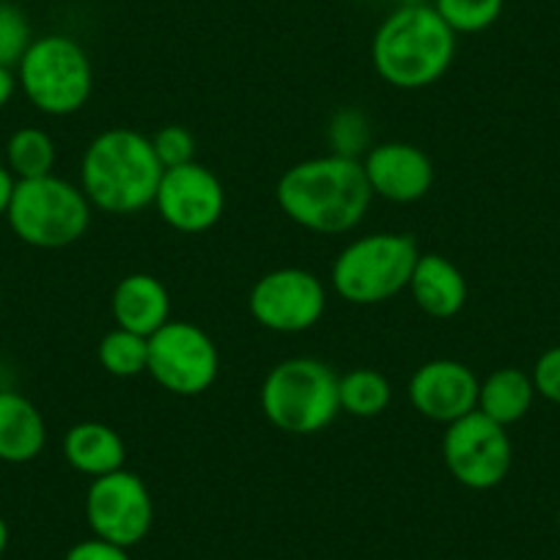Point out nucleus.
Segmentation results:
<instances>
[{
    "label": "nucleus",
    "mask_w": 560,
    "mask_h": 560,
    "mask_svg": "<svg viewBox=\"0 0 560 560\" xmlns=\"http://www.w3.org/2000/svg\"><path fill=\"white\" fill-rule=\"evenodd\" d=\"M278 207L314 234H349L369 214L374 192L360 160L325 154L294 163L275 187Z\"/></svg>",
    "instance_id": "obj_1"
},
{
    "label": "nucleus",
    "mask_w": 560,
    "mask_h": 560,
    "mask_svg": "<svg viewBox=\"0 0 560 560\" xmlns=\"http://www.w3.org/2000/svg\"><path fill=\"white\" fill-rule=\"evenodd\" d=\"M165 168L152 138L138 129L113 127L96 135L80 163V190L107 214H135L154 207Z\"/></svg>",
    "instance_id": "obj_2"
},
{
    "label": "nucleus",
    "mask_w": 560,
    "mask_h": 560,
    "mask_svg": "<svg viewBox=\"0 0 560 560\" xmlns=\"http://www.w3.org/2000/svg\"><path fill=\"white\" fill-rule=\"evenodd\" d=\"M456 34L429 3L398 7L376 28L371 61L387 85L401 91L429 89L451 69Z\"/></svg>",
    "instance_id": "obj_3"
},
{
    "label": "nucleus",
    "mask_w": 560,
    "mask_h": 560,
    "mask_svg": "<svg viewBox=\"0 0 560 560\" xmlns=\"http://www.w3.org/2000/svg\"><path fill=\"white\" fill-rule=\"evenodd\" d=\"M258 401L278 432L298 438L322 432L341 412L336 371L316 358H289L272 365Z\"/></svg>",
    "instance_id": "obj_4"
},
{
    "label": "nucleus",
    "mask_w": 560,
    "mask_h": 560,
    "mask_svg": "<svg viewBox=\"0 0 560 560\" xmlns=\"http://www.w3.org/2000/svg\"><path fill=\"white\" fill-rule=\"evenodd\" d=\"M418 258V242L409 234L380 231L360 236L349 242L332 261V289L352 305L385 303L409 287Z\"/></svg>",
    "instance_id": "obj_5"
},
{
    "label": "nucleus",
    "mask_w": 560,
    "mask_h": 560,
    "mask_svg": "<svg viewBox=\"0 0 560 560\" xmlns=\"http://www.w3.org/2000/svg\"><path fill=\"white\" fill-rule=\"evenodd\" d=\"M14 72L25 100L45 116L63 118L83 110L94 91L89 52L63 34H47L31 42Z\"/></svg>",
    "instance_id": "obj_6"
},
{
    "label": "nucleus",
    "mask_w": 560,
    "mask_h": 560,
    "mask_svg": "<svg viewBox=\"0 0 560 560\" xmlns=\"http://www.w3.org/2000/svg\"><path fill=\"white\" fill-rule=\"evenodd\" d=\"M9 229L20 242L39 250H61L85 236L91 225V201L80 185L61 176L18 182L9 203Z\"/></svg>",
    "instance_id": "obj_7"
},
{
    "label": "nucleus",
    "mask_w": 560,
    "mask_h": 560,
    "mask_svg": "<svg viewBox=\"0 0 560 560\" xmlns=\"http://www.w3.org/2000/svg\"><path fill=\"white\" fill-rule=\"evenodd\" d=\"M147 374L174 396H201L218 380L220 352L207 330L171 319L149 338Z\"/></svg>",
    "instance_id": "obj_8"
},
{
    "label": "nucleus",
    "mask_w": 560,
    "mask_h": 560,
    "mask_svg": "<svg viewBox=\"0 0 560 560\" xmlns=\"http://www.w3.org/2000/svg\"><path fill=\"white\" fill-rule=\"evenodd\" d=\"M443 459L456 483L487 492V489L500 487L509 476L514 445L505 427L476 409L445 427Z\"/></svg>",
    "instance_id": "obj_9"
},
{
    "label": "nucleus",
    "mask_w": 560,
    "mask_h": 560,
    "mask_svg": "<svg viewBox=\"0 0 560 560\" xmlns=\"http://www.w3.org/2000/svg\"><path fill=\"white\" fill-rule=\"evenodd\" d=\"M327 292L319 275L303 267H280L261 275L247 294V311L264 330L305 332L325 316Z\"/></svg>",
    "instance_id": "obj_10"
},
{
    "label": "nucleus",
    "mask_w": 560,
    "mask_h": 560,
    "mask_svg": "<svg viewBox=\"0 0 560 560\" xmlns=\"http://www.w3.org/2000/svg\"><path fill=\"white\" fill-rule=\"evenodd\" d=\"M85 520L96 538L135 547L154 525V500L143 478L129 470L94 478L85 492Z\"/></svg>",
    "instance_id": "obj_11"
},
{
    "label": "nucleus",
    "mask_w": 560,
    "mask_h": 560,
    "mask_svg": "<svg viewBox=\"0 0 560 560\" xmlns=\"http://www.w3.org/2000/svg\"><path fill=\"white\" fill-rule=\"evenodd\" d=\"M154 209L179 234H203L225 212L223 182L201 163L168 168L160 179Z\"/></svg>",
    "instance_id": "obj_12"
},
{
    "label": "nucleus",
    "mask_w": 560,
    "mask_h": 560,
    "mask_svg": "<svg viewBox=\"0 0 560 560\" xmlns=\"http://www.w3.org/2000/svg\"><path fill=\"white\" fill-rule=\"evenodd\" d=\"M481 380L470 365L451 358L429 360L420 365L409 380V401L427 420L434 423H454L478 409Z\"/></svg>",
    "instance_id": "obj_13"
},
{
    "label": "nucleus",
    "mask_w": 560,
    "mask_h": 560,
    "mask_svg": "<svg viewBox=\"0 0 560 560\" xmlns=\"http://www.w3.org/2000/svg\"><path fill=\"white\" fill-rule=\"evenodd\" d=\"M371 192L393 203H415L427 196L434 185V163L423 149L390 140L371 147L363 160Z\"/></svg>",
    "instance_id": "obj_14"
},
{
    "label": "nucleus",
    "mask_w": 560,
    "mask_h": 560,
    "mask_svg": "<svg viewBox=\"0 0 560 560\" xmlns=\"http://www.w3.org/2000/svg\"><path fill=\"white\" fill-rule=\"evenodd\" d=\"M110 314L116 327L152 338L171 322V294L160 278L149 272L124 275L113 289Z\"/></svg>",
    "instance_id": "obj_15"
},
{
    "label": "nucleus",
    "mask_w": 560,
    "mask_h": 560,
    "mask_svg": "<svg viewBox=\"0 0 560 560\" xmlns=\"http://www.w3.org/2000/svg\"><path fill=\"white\" fill-rule=\"evenodd\" d=\"M407 289L415 305L432 319H454L467 303L465 275L440 253H420Z\"/></svg>",
    "instance_id": "obj_16"
},
{
    "label": "nucleus",
    "mask_w": 560,
    "mask_h": 560,
    "mask_svg": "<svg viewBox=\"0 0 560 560\" xmlns=\"http://www.w3.org/2000/svg\"><path fill=\"white\" fill-rule=\"evenodd\" d=\"M47 423L28 396L18 390H0V462L28 465L45 451Z\"/></svg>",
    "instance_id": "obj_17"
},
{
    "label": "nucleus",
    "mask_w": 560,
    "mask_h": 560,
    "mask_svg": "<svg viewBox=\"0 0 560 560\" xmlns=\"http://www.w3.org/2000/svg\"><path fill=\"white\" fill-rule=\"evenodd\" d=\"M63 459L69 462L72 470L94 481V478L124 470L127 445H124L121 434L113 427H107V423L83 420V423H74L63 434Z\"/></svg>",
    "instance_id": "obj_18"
},
{
    "label": "nucleus",
    "mask_w": 560,
    "mask_h": 560,
    "mask_svg": "<svg viewBox=\"0 0 560 560\" xmlns=\"http://www.w3.org/2000/svg\"><path fill=\"white\" fill-rule=\"evenodd\" d=\"M533 401H536V387H533L530 374L514 365L492 371L478 390V412L505 429L520 423L530 412Z\"/></svg>",
    "instance_id": "obj_19"
},
{
    "label": "nucleus",
    "mask_w": 560,
    "mask_h": 560,
    "mask_svg": "<svg viewBox=\"0 0 560 560\" xmlns=\"http://www.w3.org/2000/svg\"><path fill=\"white\" fill-rule=\"evenodd\" d=\"M338 401L352 418H380L393 401V387L382 371L352 369L338 376Z\"/></svg>",
    "instance_id": "obj_20"
},
{
    "label": "nucleus",
    "mask_w": 560,
    "mask_h": 560,
    "mask_svg": "<svg viewBox=\"0 0 560 560\" xmlns=\"http://www.w3.org/2000/svg\"><path fill=\"white\" fill-rule=\"evenodd\" d=\"M56 143L39 127H20L7 140V168L18 182L50 176L56 168Z\"/></svg>",
    "instance_id": "obj_21"
},
{
    "label": "nucleus",
    "mask_w": 560,
    "mask_h": 560,
    "mask_svg": "<svg viewBox=\"0 0 560 560\" xmlns=\"http://www.w3.org/2000/svg\"><path fill=\"white\" fill-rule=\"evenodd\" d=\"M96 358H100V365L110 376L132 380V376L147 374L149 369V338L113 327L110 332L102 336L100 347H96Z\"/></svg>",
    "instance_id": "obj_22"
},
{
    "label": "nucleus",
    "mask_w": 560,
    "mask_h": 560,
    "mask_svg": "<svg viewBox=\"0 0 560 560\" xmlns=\"http://www.w3.org/2000/svg\"><path fill=\"white\" fill-rule=\"evenodd\" d=\"M327 140H330L332 152L338 158L363 160L371 149V121L358 107H341L330 118L327 127Z\"/></svg>",
    "instance_id": "obj_23"
},
{
    "label": "nucleus",
    "mask_w": 560,
    "mask_h": 560,
    "mask_svg": "<svg viewBox=\"0 0 560 560\" xmlns=\"http://www.w3.org/2000/svg\"><path fill=\"white\" fill-rule=\"evenodd\" d=\"M505 0H434L440 18L454 34H481L503 14Z\"/></svg>",
    "instance_id": "obj_24"
},
{
    "label": "nucleus",
    "mask_w": 560,
    "mask_h": 560,
    "mask_svg": "<svg viewBox=\"0 0 560 560\" xmlns=\"http://www.w3.org/2000/svg\"><path fill=\"white\" fill-rule=\"evenodd\" d=\"M31 42L34 34L23 9L12 0H0V67L18 69Z\"/></svg>",
    "instance_id": "obj_25"
},
{
    "label": "nucleus",
    "mask_w": 560,
    "mask_h": 560,
    "mask_svg": "<svg viewBox=\"0 0 560 560\" xmlns=\"http://www.w3.org/2000/svg\"><path fill=\"white\" fill-rule=\"evenodd\" d=\"M152 147L163 168H179V165L196 163V135L182 124H168L152 135Z\"/></svg>",
    "instance_id": "obj_26"
},
{
    "label": "nucleus",
    "mask_w": 560,
    "mask_h": 560,
    "mask_svg": "<svg viewBox=\"0 0 560 560\" xmlns=\"http://www.w3.org/2000/svg\"><path fill=\"white\" fill-rule=\"evenodd\" d=\"M530 380L533 387H536V396L560 404V343L538 354L536 365L530 371Z\"/></svg>",
    "instance_id": "obj_27"
},
{
    "label": "nucleus",
    "mask_w": 560,
    "mask_h": 560,
    "mask_svg": "<svg viewBox=\"0 0 560 560\" xmlns=\"http://www.w3.org/2000/svg\"><path fill=\"white\" fill-rule=\"evenodd\" d=\"M63 560H132V558H129L127 547H118V544H110L105 541V538L94 536L74 544Z\"/></svg>",
    "instance_id": "obj_28"
},
{
    "label": "nucleus",
    "mask_w": 560,
    "mask_h": 560,
    "mask_svg": "<svg viewBox=\"0 0 560 560\" xmlns=\"http://www.w3.org/2000/svg\"><path fill=\"white\" fill-rule=\"evenodd\" d=\"M14 187H18V179L12 176V171L7 168V163H0V218H7L9 203H12Z\"/></svg>",
    "instance_id": "obj_29"
},
{
    "label": "nucleus",
    "mask_w": 560,
    "mask_h": 560,
    "mask_svg": "<svg viewBox=\"0 0 560 560\" xmlns=\"http://www.w3.org/2000/svg\"><path fill=\"white\" fill-rule=\"evenodd\" d=\"M18 72L14 69H7L0 67V110L9 105V102L14 100V94H18Z\"/></svg>",
    "instance_id": "obj_30"
},
{
    "label": "nucleus",
    "mask_w": 560,
    "mask_h": 560,
    "mask_svg": "<svg viewBox=\"0 0 560 560\" xmlns=\"http://www.w3.org/2000/svg\"><path fill=\"white\" fill-rule=\"evenodd\" d=\"M7 547H9V525H7V520L0 516V558L7 555Z\"/></svg>",
    "instance_id": "obj_31"
},
{
    "label": "nucleus",
    "mask_w": 560,
    "mask_h": 560,
    "mask_svg": "<svg viewBox=\"0 0 560 560\" xmlns=\"http://www.w3.org/2000/svg\"><path fill=\"white\" fill-rule=\"evenodd\" d=\"M0 308H3V292H0Z\"/></svg>",
    "instance_id": "obj_32"
},
{
    "label": "nucleus",
    "mask_w": 560,
    "mask_h": 560,
    "mask_svg": "<svg viewBox=\"0 0 560 560\" xmlns=\"http://www.w3.org/2000/svg\"><path fill=\"white\" fill-rule=\"evenodd\" d=\"M558 527H560V509H558Z\"/></svg>",
    "instance_id": "obj_33"
},
{
    "label": "nucleus",
    "mask_w": 560,
    "mask_h": 560,
    "mask_svg": "<svg viewBox=\"0 0 560 560\" xmlns=\"http://www.w3.org/2000/svg\"><path fill=\"white\" fill-rule=\"evenodd\" d=\"M354 3H365V0H354Z\"/></svg>",
    "instance_id": "obj_34"
}]
</instances>
